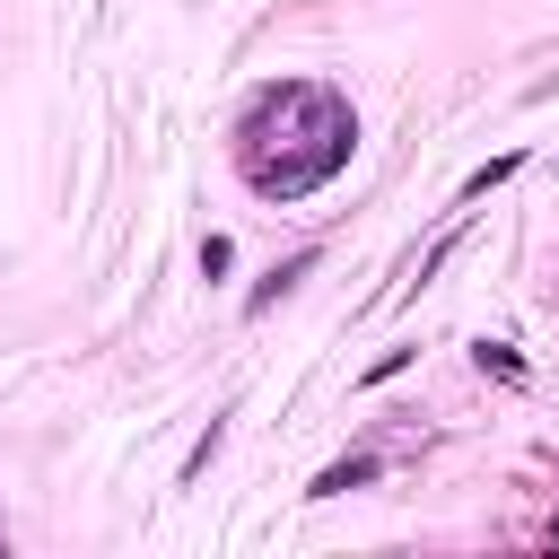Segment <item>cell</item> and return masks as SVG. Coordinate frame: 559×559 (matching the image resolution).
Returning <instances> with one entry per match:
<instances>
[{
    "mask_svg": "<svg viewBox=\"0 0 559 559\" xmlns=\"http://www.w3.org/2000/svg\"><path fill=\"white\" fill-rule=\"evenodd\" d=\"M349 148H358V114L332 79H271L236 122V175L262 201H306L349 166Z\"/></svg>",
    "mask_w": 559,
    "mask_h": 559,
    "instance_id": "1",
    "label": "cell"
},
{
    "mask_svg": "<svg viewBox=\"0 0 559 559\" xmlns=\"http://www.w3.org/2000/svg\"><path fill=\"white\" fill-rule=\"evenodd\" d=\"M314 262H323V253H314V245H297V253H288V262H271V280H262V288H253V297H245V314H271V306H280V297H288V288H297V280H306V271H314Z\"/></svg>",
    "mask_w": 559,
    "mask_h": 559,
    "instance_id": "2",
    "label": "cell"
},
{
    "mask_svg": "<svg viewBox=\"0 0 559 559\" xmlns=\"http://www.w3.org/2000/svg\"><path fill=\"white\" fill-rule=\"evenodd\" d=\"M376 472H384L376 454H349V463H332V472H314V489H306V498H341V489H367Z\"/></svg>",
    "mask_w": 559,
    "mask_h": 559,
    "instance_id": "3",
    "label": "cell"
},
{
    "mask_svg": "<svg viewBox=\"0 0 559 559\" xmlns=\"http://www.w3.org/2000/svg\"><path fill=\"white\" fill-rule=\"evenodd\" d=\"M515 166H524L515 148H507V157H489V166H472V175H463V201H480V192H489V183H507Z\"/></svg>",
    "mask_w": 559,
    "mask_h": 559,
    "instance_id": "4",
    "label": "cell"
},
{
    "mask_svg": "<svg viewBox=\"0 0 559 559\" xmlns=\"http://www.w3.org/2000/svg\"><path fill=\"white\" fill-rule=\"evenodd\" d=\"M472 358H480V367H489V376H507V384H524V358H515V349H507V341H480V349H472Z\"/></svg>",
    "mask_w": 559,
    "mask_h": 559,
    "instance_id": "5",
    "label": "cell"
},
{
    "mask_svg": "<svg viewBox=\"0 0 559 559\" xmlns=\"http://www.w3.org/2000/svg\"><path fill=\"white\" fill-rule=\"evenodd\" d=\"M218 445H227V419H210V428H201V445H192V454H183V480H201V472H210V454H218Z\"/></svg>",
    "mask_w": 559,
    "mask_h": 559,
    "instance_id": "6",
    "label": "cell"
},
{
    "mask_svg": "<svg viewBox=\"0 0 559 559\" xmlns=\"http://www.w3.org/2000/svg\"><path fill=\"white\" fill-rule=\"evenodd\" d=\"M227 262H236V245H227V236H201V271H210V280H227Z\"/></svg>",
    "mask_w": 559,
    "mask_h": 559,
    "instance_id": "7",
    "label": "cell"
},
{
    "mask_svg": "<svg viewBox=\"0 0 559 559\" xmlns=\"http://www.w3.org/2000/svg\"><path fill=\"white\" fill-rule=\"evenodd\" d=\"M0 550H9V533H0Z\"/></svg>",
    "mask_w": 559,
    "mask_h": 559,
    "instance_id": "8",
    "label": "cell"
}]
</instances>
